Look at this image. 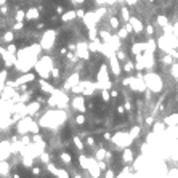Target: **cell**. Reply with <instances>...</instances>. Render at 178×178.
I'll return each instance as SVG.
<instances>
[{
	"label": "cell",
	"instance_id": "6da1fadb",
	"mask_svg": "<svg viewBox=\"0 0 178 178\" xmlns=\"http://www.w3.org/2000/svg\"><path fill=\"white\" fill-rule=\"evenodd\" d=\"M112 141L117 146H120V148H128L132 145V141H133V138H132L130 133H122V132H119V133L112 135Z\"/></svg>",
	"mask_w": 178,
	"mask_h": 178
},
{
	"label": "cell",
	"instance_id": "7a4b0ae2",
	"mask_svg": "<svg viewBox=\"0 0 178 178\" xmlns=\"http://www.w3.org/2000/svg\"><path fill=\"white\" fill-rule=\"evenodd\" d=\"M146 87H148L151 92H161V90H162L161 77L156 76V74H149V76L146 77Z\"/></svg>",
	"mask_w": 178,
	"mask_h": 178
},
{
	"label": "cell",
	"instance_id": "3957f363",
	"mask_svg": "<svg viewBox=\"0 0 178 178\" xmlns=\"http://www.w3.org/2000/svg\"><path fill=\"white\" fill-rule=\"evenodd\" d=\"M31 125H32V119L31 117H24V119H21L19 122H18V133L19 135H26L31 132Z\"/></svg>",
	"mask_w": 178,
	"mask_h": 178
},
{
	"label": "cell",
	"instance_id": "277c9868",
	"mask_svg": "<svg viewBox=\"0 0 178 178\" xmlns=\"http://www.w3.org/2000/svg\"><path fill=\"white\" fill-rule=\"evenodd\" d=\"M71 104H72V109H76L77 112H85V100H84V96H80V95L76 96Z\"/></svg>",
	"mask_w": 178,
	"mask_h": 178
},
{
	"label": "cell",
	"instance_id": "5b68a950",
	"mask_svg": "<svg viewBox=\"0 0 178 178\" xmlns=\"http://www.w3.org/2000/svg\"><path fill=\"white\" fill-rule=\"evenodd\" d=\"M111 69H112V74L114 76H120V66H119V58L114 55V53H111Z\"/></svg>",
	"mask_w": 178,
	"mask_h": 178
},
{
	"label": "cell",
	"instance_id": "8992f818",
	"mask_svg": "<svg viewBox=\"0 0 178 178\" xmlns=\"http://www.w3.org/2000/svg\"><path fill=\"white\" fill-rule=\"evenodd\" d=\"M76 55L79 58H85V60H87V58H88V47L85 43H79L77 45V50H76Z\"/></svg>",
	"mask_w": 178,
	"mask_h": 178
},
{
	"label": "cell",
	"instance_id": "52a82bcc",
	"mask_svg": "<svg viewBox=\"0 0 178 178\" xmlns=\"http://www.w3.org/2000/svg\"><path fill=\"white\" fill-rule=\"evenodd\" d=\"M122 162H124V164L133 162V151L130 149V148H125V151L122 153Z\"/></svg>",
	"mask_w": 178,
	"mask_h": 178
},
{
	"label": "cell",
	"instance_id": "ba28073f",
	"mask_svg": "<svg viewBox=\"0 0 178 178\" xmlns=\"http://www.w3.org/2000/svg\"><path fill=\"white\" fill-rule=\"evenodd\" d=\"M39 109H40V101H32V103H29V104L26 106V112L31 114V116L35 114Z\"/></svg>",
	"mask_w": 178,
	"mask_h": 178
},
{
	"label": "cell",
	"instance_id": "9c48e42d",
	"mask_svg": "<svg viewBox=\"0 0 178 178\" xmlns=\"http://www.w3.org/2000/svg\"><path fill=\"white\" fill-rule=\"evenodd\" d=\"M8 148H10L8 143H2L0 145V159L2 161H7V157H8Z\"/></svg>",
	"mask_w": 178,
	"mask_h": 178
},
{
	"label": "cell",
	"instance_id": "30bf717a",
	"mask_svg": "<svg viewBox=\"0 0 178 178\" xmlns=\"http://www.w3.org/2000/svg\"><path fill=\"white\" fill-rule=\"evenodd\" d=\"M77 84H80V82H79V76L74 74V76H71L68 79V82H66V88H72V87H76Z\"/></svg>",
	"mask_w": 178,
	"mask_h": 178
},
{
	"label": "cell",
	"instance_id": "8fae6325",
	"mask_svg": "<svg viewBox=\"0 0 178 178\" xmlns=\"http://www.w3.org/2000/svg\"><path fill=\"white\" fill-rule=\"evenodd\" d=\"M130 24L133 26V31H135V32H141V31H143V24H141V21L137 19V18H132V19H130Z\"/></svg>",
	"mask_w": 178,
	"mask_h": 178
},
{
	"label": "cell",
	"instance_id": "7c38bea8",
	"mask_svg": "<svg viewBox=\"0 0 178 178\" xmlns=\"http://www.w3.org/2000/svg\"><path fill=\"white\" fill-rule=\"evenodd\" d=\"M40 88H42V92H45V93H55V88H53L50 84H47L45 80H40Z\"/></svg>",
	"mask_w": 178,
	"mask_h": 178
},
{
	"label": "cell",
	"instance_id": "4fadbf2b",
	"mask_svg": "<svg viewBox=\"0 0 178 178\" xmlns=\"http://www.w3.org/2000/svg\"><path fill=\"white\" fill-rule=\"evenodd\" d=\"M164 122H165V125H172V127L177 125V124H178V114H172V116H169Z\"/></svg>",
	"mask_w": 178,
	"mask_h": 178
},
{
	"label": "cell",
	"instance_id": "5bb4252c",
	"mask_svg": "<svg viewBox=\"0 0 178 178\" xmlns=\"http://www.w3.org/2000/svg\"><path fill=\"white\" fill-rule=\"evenodd\" d=\"M165 130V122H156L154 124V128H153V132L156 135H159V133H162Z\"/></svg>",
	"mask_w": 178,
	"mask_h": 178
},
{
	"label": "cell",
	"instance_id": "9a60e30c",
	"mask_svg": "<svg viewBox=\"0 0 178 178\" xmlns=\"http://www.w3.org/2000/svg\"><path fill=\"white\" fill-rule=\"evenodd\" d=\"M10 172V165L7 161H2L0 162V175H8Z\"/></svg>",
	"mask_w": 178,
	"mask_h": 178
},
{
	"label": "cell",
	"instance_id": "2e32d148",
	"mask_svg": "<svg viewBox=\"0 0 178 178\" xmlns=\"http://www.w3.org/2000/svg\"><path fill=\"white\" fill-rule=\"evenodd\" d=\"M130 135H132V138H138L140 135H141V127L140 125H135V127H132V130H130Z\"/></svg>",
	"mask_w": 178,
	"mask_h": 178
},
{
	"label": "cell",
	"instance_id": "e0dca14e",
	"mask_svg": "<svg viewBox=\"0 0 178 178\" xmlns=\"http://www.w3.org/2000/svg\"><path fill=\"white\" fill-rule=\"evenodd\" d=\"M96 159H98V161H103V159H108V151H106L104 148H100V149L96 151Z\"/></svg>",
	"mask_w": 178,
	"mask_h": 178
},
{
	"label": "cell",
	"instance_id": "ac0fdd59",
	"mask_svg": "<svg viewBox=\"0 0 178 178\" xmlns=\"http://www.w3.org/2000/svg\"><path fill=\"white\" fill-rule=\"evenodd\" d=\"M53 175H56L58 178H69V173H68V172H66L64 169H56V170H55V173H53Z\"/></svg>",
	"mask_w": 178,
	"mask_h": 178
},
{
	"label": "cell",
	"instance_id": "d6986e66",
	"mask_svg": "<svg viewBox=\"0 0 178 178\" xmlns=\"http://www.w3.org/2000/svg\"><path fill=\"white\" fill-rule=\"evenodd\" d=\"M72 141H74V145H76V148H77V149H79V151H82V149H84V148H85V145H84V143H82L80 137H74V138H72Z\"/></svg>",
	"mask_w": 178,
	"mask_h": 178
},
{
	"label": "cell",
	"instance_id": "ffe728a7",
	"mask_svg": "<svg viewBox=\"0 0 178 178\" xmlns=\"http://www.w3.org/2000/svg\"><path fill=\"white\" fill-rule=\"evenodd\" d=\"M60 159L64 162V164H71V162H72L71 154H68V153H61V154H60Z\"/></svg>",
	"mask_w": 178,
	"mask_h": 178
},
{
	"label": "cell",
	"instance_id": "44dd1931",
	"mask_svg": "<svg viewBox=\"0 0 178 178\" xmlns=\"http://www.w3.org/2000/svg\"><path fill=\"white\" fill-rule=\"evenodd\" d=\"M85 120H87V119H85L84 112H79V114L76 116V124H77V125H84Z\"/></svg>",
	"mask_w": 178,
	"mask_h": 178
},
{
	"label": "cell",
	"instance_id": "7402d4cb",
	"mask_svg": "<svg viewBox=\"0 0 178 178\" xmlns=\"http://www.w3.org/2000/svg\"><path fill=\"white\" fill-rule=\"evenodd\" d=\"M101 98L104 100V101H111V92L104 88V90L101 92Z\"/></svg>",
	"mask_w": 178,
	"mask_h": 178
},
{
	"label": "cell",
	"instance_id": "603a6c76",
	"mask_svg": "<svg viewBox=\"0 0 178 178\" xmlns=\"http://www.w3.org/2000/svg\"><path fill=\"white\" fill-rule=\"evenodd\" d=\"M133 69H135V64L132 63V61H128V63H125V66H124V71H125V72H132Z\"/></svg>",
	"mask_w": 178,
	"mask_h": 178
},
{
	"label": "cell",
	"instance_id": "cb8c5ba5",
	"mask_svg": "<svg viewBox=\"0 0 178 178\" xmlns=\"http://www.w3.org/2000/svg\"><path fill=\"white\" fill-rule=\"evenodd\" d=\"M40 157H42V162H45V164H50V156H48L47 153H42Z\"/></svg>",
	"mask_w": 178,
	"mask_h": 178
},
{
	"label": "cell",
	"instance_id": "d4e9b609",
	"mask_svg": "<svg viewBox=\"0 0 178 178\" xmlns=\"http://www.w3.org/2000/svg\"><path fill=\"white\" fill-rule=\"evenodd\" d=\"M169 178H178V170L177 169H172L169 172Z\"/></svg>",
	"mask_w": 178,
	"mask_h": 178
},
{
	"label": "cell",
	"instance_id": "484cf974",
	"mask_svg": "<svg viewBox=\"0 0 178 178\" xmlns=\"http://www.w3.org/2000/svg\"><path fill=\"white\" fill-rule=\"evenodd\" d=\"M132 79H133V77H125V79L122 80V85H125V87H128V85L132 84Z\"/></svg>",
	"mask_w": 178,
	"mask_h": 178
},
{
	"label": "cell",
	"instance_id": "4316f807",
	"mask_svg": "<svg viewBox=\"0 0 178 178\" xmlns=\"http://www.w3.org/2000/svg\"><path fill=\"white\" fill-rule=\"evenodd\" d=\"M52 76H53V79H58V77H60V71H58V68L52 69Z\"/></svg>",
	"mask_w": 178,
	"mask_h": 178
},
{
	"label": "cell",
	"instance_id": "83f0119b",
	"mask_svg": "<svg viewBox=\"0 0 178 178\" xmlns=\"http://www.w3.org/2000/svg\"><path fill=\"white\" fill-rule=\"evenodd\" d=\"M27 18H37V10H31V11H27Z\"/></svg>",
	"mask_w": 178,
	"mask_h": 178
},
{
	"label": "cell",
	"instance_id": "f1b7e54d",
	"mask_svg": "<svg viewBox=\"0 0 178 178\" xmlns=\"http://www.w3.org/2000/svg\"><path fill=\"white\" fill-rule=\"evenodd\" d=\"M98 165H100V169H101V170H108V164H106V162L98 161Z\"/></svg>",
	"mask_w": 178,
	"mask_h": 178
},
{
	"label": "cell",
	"instance_id": "f546056e",
	"mask_svg": "<svg viewBox=\"0 0 178 178\" xmlns=\"http://www.w3.org/2000/svg\"><path fill=\"white\" fill-rule=\"evenodd\" d=\"M3 39H5L7 42H11V40H13V34H11V32H7V34L3 35Z\"/></svg>",
	"mask_w": 178,
	"mask_h": 178
},
{
	"label": "cell",
	"instance_id": "4dcf8cb0",
	"mask_svg": "<svg viewBox=\"0 0 178 178\" xmlns=\"http://www.w3.org/2000/svg\"><path fill=\"white\" fill-rule=\"evenodd\" d=\"M111 24H112L114 29H117V27H119V21L116 19V18H111Z\"/></svg>",
	"mask_w": 178,
	"mask_h": 178
},
{
	"label": "cell",
	"instance_id": "1f68e13d",
	"mask_svg": "<svg viewBox=\"0 0 178 178\" xmlns=\"http://www.w3.org/2000/svg\"><path fill=\"white\" fill-rule=\"evenodd\" d=\"M116 56L119 58V61H122V60H125V53H124V52H117V53H116Z\"/></svg>",
	"mask_w": 178,
	"mask_h": 178
},
{
	"label": "cell",
	"instance_id": "d6a6232c",
	"mask_svg": "<svg viewBox=\"0 0 178 178\" xmlns=\"http://www.w3.org/2000/svg\"><path fill=\"white\" fill-rule=\"evenodd\" d=\"M145 122H146V125H154V119L153 117H146Z\"/></svg>",
	"mask_w": 178,
	"mask_h": 178
},
{
	"label": "cell",
	"instance_id": "836d02e7",
	"mask_svg": "<svg viewBox=\"0 0 178 178\" xmlns=\"http://www.w3.org/2000/svg\"><path fill=\"white\" fill-rule=\"evenodd\" d=\"M146 32H148V35H153V34H154V27H153V26H148V27H146Z\"/></svg>",
	"mask_w": 178,
	"mask_h": 178
},
{
	"label": "cell",
	"instance_id": "e575fe53",
	"mask_svg": "<svg viewBox=\"0 0 178 178\" xmlns=\"http://www.w3.org/2000/svg\"><path fill=\"white\" fill-rule=\"evenodd\" d=\"M127 32H128L127 29H124V31H119V37H122V39H125V37H127Z\"/></svg>",
	"mask_w": 178,
	"mask_h": 178
},
{
	"label": "cell",
	"instance_id": "d590c367",
	"mask_svg": "<svg viewBox=\"0 0 178 178\" xmlns=\"http://www.w3.org/2000/svg\"><path fill=\"white\" fill-rule=\"evenodd\" d=\"M125 111H127L125 106H117V112H119V114H124Z\"/></svg>",
	"mask_w": 178,
	"mask_h": 178
},
{
	"label": "cell",
	"instance_id": "8d00e7d4",
	"mask_svg": "<svg viewBox=\"0 0 178 178\" xmlns=\"http://www.w3.org/2000/svg\"><path fill=\"white\" fill-rule=\"evenodd\" d=\"M87 145H88V146H95V140L92 137H88V138H87Z\"/></svg>",
	"mask_w": 178,
	"mask_h": 178
},
{
	"label": "cell",
	"instance_id": "74e56055",
	"mask_svg": "<svg viewBox=\"0 0 178 178\" xmlns=\"http://www.w3.org/2000/svg\"><path fill=\"white\" fill-rule=\"evenodd\" d=\"M104 178H114V172L112 170H106V177Z\"/></svg>",
	"mask_w": 178,
	"mask_h": 178
},
{
	"label": "cell",
	"instance_id": "f35d334b",
	"mask_svg": "<svg viewBox=\"0 0 178 178\" xmlns=\"http://www.w3.org/2000/svg\"><path fill=\"white\" fill-rule=\"evenodd\" d=\"M32 175H40V169H39V167H32Z\"/></svg>",
	"mask_w": 178,
	"mask_h": 178
},
{
	"label": "cell",
	"instance_id": "ab89813d",
	"mask_svg": "<svg viewBox=\"0 0 178 178\" xmlns=\"http://www.w3.org/2000/svg\"><path fill=\"white\" fill-rule=\"evenodd\" d=\"M103 137H104V140H112V135H111L109 132H104V135H103Z\"/></svg>",
	"mask_w": 178,
	"mask_h": 178
},
{
	"label": "cell",
	"instance_id": "60d3db41",
	"mask_svg": "<svg viewBox=\"0 0 178 178\" xmlns=\"http://www.w3.org/2000/svg\"><path fill=\"white\" fill-rule=\"evenodd\" d=\"M23 18H24V13H23V11H18V15H16V19H18V21H21Z\"/></svg>",
	"mask_w": 178,
	"mask_h": 178
},
{
	"label": "cell",
	"instance_id": "b9f144b4",
	"mask_svg": "<svg viewBox=\"0 0 178 178\" xmlns=\"http://www.w3.org/2000/svg\"><path fill=\"white\" fill-rule=\"evenodd\" d=\"M15 29H16V31H21V29H23V24H21V23H18V24L15 26Z\"/></svg>",
	"mask_w": 178,
	"mask_h": 178
},
{
	"label": "cell",
	"instance_id": "7bdbcfd3",
	"mask_svg": "<svg viewBox=\"0 0 178 178\" xmlns=\"http://www.w3.org/2000/svg\"><path fill=\"white\" fill-rule=\"evenodd\" d=\"M117 95H119V92H116V90H112V92H111V96H112V98H116Z\"/></svg>",
	"mask_w": 178,
	"mask_h": 178
},
{
	"label": "cell",
	"instance_id": "ee69618b",
	"mask_svg": "<svg viewBox=\"0 0 178 178\" xmlns=\"http://www.w3.org/2000/svg\"><path fill=\"white\" fill-rule=\"evenodd\" d=\"M125 108H127V111H128V109H132V104H130V103L127 101V103H125Z\"/></svg>",
	"mask_w": 178,
	"mask_h": 178
},
{
	"label": "cell",
	"instance_id": "f6af8a7d",
	"mask_svg": "<svg viewBox=\"0 0 178 178\" xmlns=\"http://www.w3.org/2000/svg\"><path fill=\"white\" fill-rule=\"evenodd\" d=\"M13 178H21V177H19V173H15V175H13Z\"/></svg>",
	"mask_w": 178,
	"mask_h": 178
},
{
	"label": "cell",
	"instance_id": "bcb514c9",
	"mask_svg": "<svg viewBox=\"0 0 178 178\" xmlns=\"http://www.w3.org/2000/svg\"><path fill=\"white\" fill-rule=\"evenodd\" d=\"M76 178H82V177H80V175H76Z\"/></svg>",
	"mask_w": 178,
	"mask_h": 178
},
{
	"label": "cell",
	"instance_id": "7dc6e473",
	"mask_svg": "<svg viewBox=\"0 0 178 178\" xmlns=\"http://www.w3.org/2000/svg\"><path fill=\"white\" fill-rule=\"evenodd\" d=\"M88 178H95V177H92V175H90V177H88Z\"/></svg>",
	"mask_w": 178,
	"mask_h": 178
}]
</instances>
